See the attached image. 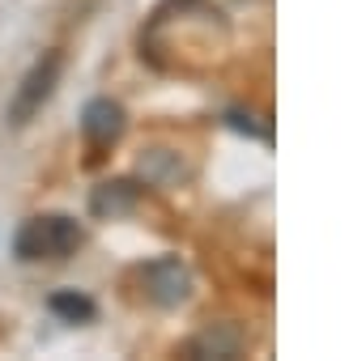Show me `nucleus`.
I'll return each instance as SVG.
<instances>
[{
    "label": "nucleus",
    "instance_id": "2",
    "mask_svg": "<svg viewBox=\"0 0 349 361\" xmlns=\"http://www.w3.org/2000/svg\"><path fill=\"white\" fill-rule=\"evenodd\" d=\"M85 243V230L77 217L69 213H39L30 221L18 226L13 234V255L22 264H64L69 255H77Z\"/></svg>",
    "mask_w": 349,
    "mask_h": 361
},
{
    "label": "nucleus",
    "instance_id": "9",
    "mask_svg": "<svg viewBox=\"0 0 349 361\" xmlns=\"http://www.w3.org/2000/svg\"><path fill=\"white\" fill-rule=\"evenodd\" d=\"M52 310H56L60 319H69V323H90V319L98 314V306H94L85 293H77V289L56 293V298H52Z\"/></svg>",
    "mask_w": 349,
    "mask_h": 361
},
{
    "label": "nucleus",
    "instance_id": "7",
    "mask_svg": "<svg viewBox=\"0 0 349 361\" xmlns=\"http://www.w3.org/2000/svg\"><path fill=\"white\" fill-rule=\"evenodd\" d=\"M243 344H247V336H243L239 327L218 323V327L192 336V340L184 344V357H188V361H209V357H213V361H235V357L243 353Z\"/></svg>",
    "mask_w": 349,
    "mask_h": 361
},
{
    "label": "nucleus",
    "instance_id": "5",
    "mask_svg": "<svg viewBox=\"0 0 349 361\" xmlns=\"http://www.w3.org/2000/svg\"><path fill=\"white\" fill-rule=\"evenodd\" d=\"M128 128V115L115 98H90L85 111H81V136L94 145V149H111Z\"/></svg>",
    "mask_w": 349,
    "mask_h": 361
},
{
    "label": "nucleus",
    "instance_id": "4",
    "mask_svg": "<svg viewBox=\"0 0 349 361\" xmlns=\"http://www.w3.org/2000/svg\"><path fill=\"white\" fill-rule=\"evenodd\" d=\"M141 289L153 306H184L192 298V268L179 255H158L141 268Z\"/></svg>",
    "mask_w": 349,
    "mask_h": 361
},
{
    "label": "nucleus",
    "instance_id": "6",
    "mask_svg": "<svg viewBox=\"0 0 349 361\" xmlns=\"http://www.w3.org/2000/svg\"><path fill=\"white\" fill-rule=\"evenodd\" d=\"M136 209H141V183H132V178H107L90 196V213L102 217V221L132 217Z\"/></svg>",
    "mask_w": 349,
    "mask_h": 361
},
{
    "label": "nucleus",
    "instance_id": "8",
    "mask_svg": "<svg viewBox=\"0 0 349 361\" xmlns=\"http://www.w3.org/2000/svg\"><path fill=\"white\" fill-rule=\"evenodd\" d=\"M136 170H141V178H145L149 188H179L184 178L192 174L174 149H145L141 161H136Z\"/></svg>",
    "mask_w": 349,
    "mask_h": 361
},
{
    "label": "nucleus",
    "instance_id": "3",
    "mask_svg": "<svg viewBox=\"0 0 349 361\" xmlns=\"http://www.w3.org/2000/svg\"><path fill=\"white\" fill-rule=\"evenodd\" d=\"M60 77H64V56H60V51H43V56L30 64V73L18 81L13 98H9V111H5L9 128H26V123H30V119L52 102V94H56V85H60Z\"/></svg>",
    "mask_w": 349,
    "mask_h": 361
},
{
    "label": "nucleus",
    "instance_id": "1",
    "mask_svg": "<svg viewBox=\"0 0 349 361\" xmlns=\"http://www.w3.org/2000/svg\"><path fill=\"white\" fill-rule=\"evenodd\" d=\"M174 18H179L184 35H141V56L158 60L162 51H174V68H188V56H218L226 43H213V35H226L230 39V26H226V13L209 0H170L166 5Z\"/></svg>",
    "mask_w": 349,
    "mask_h": 361
}]
</instances>
